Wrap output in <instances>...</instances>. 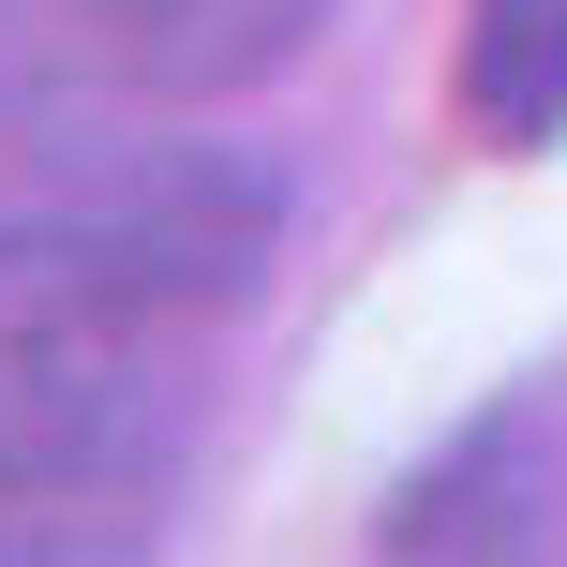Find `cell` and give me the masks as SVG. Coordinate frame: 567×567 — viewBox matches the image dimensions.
<instances>
[{
  "instance_id": "1",
  "label": "cell",
  "mask_w": 567,
  "mask_h": 567,
  "mask_svg": "<svg viewBox=\"0 0 567 567\" xmlns=\"http://www.w3.org/2000/svg\"><path fill=\"white\" fill-rule=\"evenodd\" d=\"M239 225L60 209L0 225V508L120 493L195 403V313L225 299Z\"/></svg>"
},
{
  "instance_id": "2",
  "label": "cell",
  "mask_w": 567,
  "mask_h": 567,
  "mask_svg": "<svg viewBox=\"0 0 567 567\" xmlns=\"http://www.w3.org/2000/svg\"><path fill=\"white\" fill-rule=\"evenodd\" d=\"M313 16L329 0H45V60L150 90V105H209V90H255L269 60H299Z\"/></svg>"
},
{
  "instance_id": "3",
  "label": "cell",
  "mask_w": 567,
  "mask_h": 567,
  "mask_svg": "<svg viewBox=\"0 0 567 567\" xmlns=\"http://www.w3.org/2000/svg\"><path fill=\"white\" fill-rule=\"evenodd\" d=\"M463 120L493 150L567 135V0H463Z\"/></svg>"
}]
</instances>
